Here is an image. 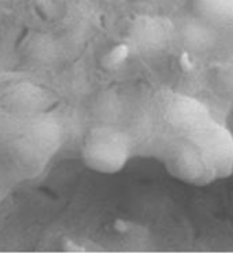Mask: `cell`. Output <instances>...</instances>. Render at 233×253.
Listing matches in <instances>:
<instances>
[{"instance_id":"1","label":"cell","mask_w":233,"mask_h":253,"mask_svg":"<svg viewBox=\"0 0 233 253\" xmlns=\"http://www.w3.org/2000/svg\"><path fill=\"white\" fill-rule=\"evenodd\" d=\"M130 144L127 136L114 128L93 129L87 137L83 156L87 165L100 172H115L128 162Z\"/></svg>"},{"instance_id":"2","label":"cell","mask_w":233,"mask_h":253,"mask_svg":"<svg viewBox=\"0 0 233 253\" xmlns=\"http://www.w3.org/2000/svg\"><path fill=\"white\" fill-rule=\"evenodd\" d=\"M196 142L215 177L227 176L233 168L232 134L213 121L188 133Z\"/></svg>"},{"instance_id":"3","label":"cell","mask_w":233,"mask_h":253,"mask_svg":"<svg viewBox=\"0 0 233 253\" xmlns=\"http://www.w3.org/2000/svg\"><path fill=\"white\" fill-rule=\"evenodd\" d=\"M171 174L188 183L204 184L215 178L196 142L189 134L171 145L166 153Z\"/></svg>"},{"instance_id":"4","label":"cell","mask_w":233,"mask_h":253,"mask_svg":"<svg viewBox=\"0 0 233 253\" xmlns=\"http://www.w3.org/2000/svg\"><path fill=\"white\" fill-rule=\"evenodd\" d=\"M167 116L175 128H180L186 134L196 131L209 122L207 109L194 99L188 97L173 98L167 106Z\"/></svg>"},{"instance_id":"5","label":"cell","mask_w":233,"mask_h":253,"mask_svg":"<svg viewBox=\"0 0 233 253\" xmlns=\"http://www.w3.org/2000/svg\"><path fill=\"white\" fill-rule=\"evenodd\" d=\"M198 17L211 24L233 23V0H192Z\"/></svg>"},{"instance_id":"6","label":"cell","mask_w":233,"mask_h":253,"mask_svg":"<svg viewBox=\"0 0 233 253\" xmlns=\"http://www.w3.org/2000/svg\"><path fill=\"white\" fill-rule=\"evenodd\" d=\"M132 37L141 47H156L166 40L167 26L159 18L144 17L137 22Z\"/></svg>"},{"instance_id":"7","label":"cell","mask_w":233,"mask_h":253,"mask_svg":"<svg viewBox=\"0 0 233 253\" xmlns=\"http://www.w3.org/2000/svg\"><path fill=\"white\" fill-rule=\"evenodd\" d=\"M206 29L207 28L204 25L190 26L188 29V33H186V39H188L189 43L193 44L197 48H201L209 44L212 36L209 31Z\"/></svg>"}]
</instances>
